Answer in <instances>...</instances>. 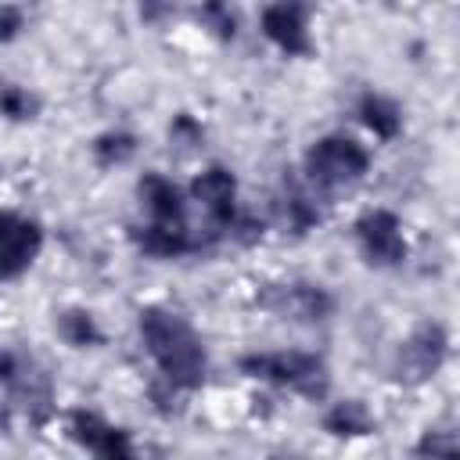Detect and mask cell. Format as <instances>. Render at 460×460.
<instances>
[{"label":"cell","instance_id":"7a4b0ae2","mask_svg":"<svg viewBox=\"0 0 460 460\" xmlns=\"http://www.w3.org/2000/svg\"><path fill=\"white\" fill-rule=\"evenodd\" d=\"M241 370H248L252 377L284 385L305 399H323L327 395V367L320 356L313 352H262V356H244Z\"/></svg>","mask_w":460,"mask_h":460},{"label":"cell","instance_id":"8fae6325","mask_svg":"<svg viewBox=\"0 0 460 460\" xmlns=\"http://www.w3.org/2000/svg\"><path fill=\"white\" fill-rule=\"evenodd\" d=\"M323 428L331 435H367V431H374V413L359 399H345V402H334L327 410Z\"/></svg>","mask_w":460,"mask_h":460},{"label":"cell","instance_id":"4fadbf2b","mask_svg":"<svg viewBox=\"0 0 460 460\" xmlns=\"http://www.w3.org/2000/svg\"><path fill=\"white\" fill-rule=\"evenodd\" d=\"M190 234L183 226H169V223H151L144 234H140V248L147 255H158V259H169V255H183L190 248Z\"/></svg>","mask_w":460,"mask_h":460},{"label":"cell","instance_id":"ba28073f","mask_svg":"<svg viewBox=\"0 0 460 460\" xmlns=\"http://www.w3.org/2000/svg\"><path fill=\"white\" fill-rule=\"evenodd\" d=\"M262 305L280 316L313 323V320H323L334 302L320 284H288V288H273V295H266Z\"/></svg>","mask_w":460,"mask_h":460},{"label":"cell","instance_id":"5bb4252c","mask_svg":"<svg viewBox=\"0 0 460 460\" xmlns=\"http://www.w3.org/2000/svg\"><path fill=\"white\" fill-rule=\"evenodd\" d=\"M58 334H61L68 345H75V349H86V345H93V341L101 338L93 316L83 313V309H68V313H61V316H58Z\"/></svg>","mask_w":460,"mask_h":460},{"label":"cell","instance_id":"3957f363","mask_svg":"<svg viewBox=\"0 0 460 460\" xmlns=\"http://www.w3.org/2000/svg\"><path fill=\"white\" fill-rule=\"evenodd\" d=\"M370 169V155L352 137H323L305 155V172L316 187H345L356 183Z\"/></svg>","mask_w":460,"mask_h":460},{"label":"cell","instance_id":"277c9868","mask_svg":"<svg viewBox=\"0 0 460 460\" xmlns=\"http://www.w3.org/2000/svg\"><path fill=\"white\" fill-rule=\"evenodd\" d=\"M446 352H449L446 327L435 323V320L417 323L413 334L406 338V345L399 349V363H395L399 381H406V385H420V381L435 377V370L442 367Z\"/></svg>","mask_w":460,"mask_h":460},{"label":"cell","instance_id":"2e32d148","mask_svg":"<svg viewBox=\"0 0 460 460\" xmlns=\"http://www.w3.org/2000/svg\"><path fill=\"white\" fill-rule=\"evenodd\" d=\"M417 456L420 460H460V442L453 431H424L417 442Z\"/></svg>","mask_w":460,"mask_h":460},{"label":"cell","instance_id":"9a60e30c","mask_svg":"<svg viewBox=\"0 0 460 460\" xmlns=\"http://www.w3.org/2000/svg\"><path fill=\"white\" fill-rule=\"evenodd\" d=\"M133 151H137V137L133 133H122V129H111V133H104V137L93 140V158L101 165H122V162L133 158Z\"/></svg>","mask_w":460,"mask_h":460},{"label":"cell","instance_id":"d6986e66","mask_svg":"<svg viewBox=\"0 0 460 460\" xmlns=\"http://www.w3.org/2000/svg\"><path fill=\"white\" fill-rule=\"evenodd\" d=\"M22 22H25L22 7H14V4H0V43L14 40L18 29H22Z\"/></svg>","mask_w":460,"mask_h":460},{"label":"cell","instance_id":"ffe728a7","mask_svg":"<svg viewBox=\"0 0 460 460\" xmlns=\"http://www.w3.org/2000/svg\"><path fill=\"white\" fill-rule=\"evenodd\" d=\"M201 18L212 22V29H216L219 36H234V25H237V22H234V11H230V7H205Z\"/></svg>","mask_w":460,"mask_h":460},{"label":"cell","instance_id":"7c38bea8","mask_svg":"<svg viewBox=\"0 0 460 460\" xmlns=\"http://www.w3.org/2000/svg\"><path fill=\"white\" fill-rule=\"evenodd\" d=\"M359 115H363V122L374 129V137H381V140H392V137L402 129V111H399V104L388 101V97H381V93H367L363 104H359Z\"/></svg>","mask_w":460,"mask_h":460},{"label":"cell","instance_id":"52a82bcc","mask_svg":"<svg viewBox=\"0 0 460 460\" xmlns=\"http://www.w3.org/2000/svg\"><path fill=\"white\" fill-rule=\"evenodd\" d=\"M262 32L284 54H309L313 50L309 25H305V7H298V4H270L262 11Z\"/></svg>","mask_w":460,"mask_h":460},{"label":"cell","instance_id":"9c48e42d","mask_svg":"<svg viewBox=\"0 0 460 460\" xmlns=\"http://www.w3.org/2000/svg\"><path fill=\"white\" fill-rule=\"evenodd\" d=\"M190 194H194V201L219 223V226H226L230 219H234V198H237V180H234V172L230 169H223V165H212V169H205L194 183H190Z\"/></svg>","mask_w":460,"mask_h":460},{"label":"cell","instance_id":"8992f818","mask_svg":"<svg viewBox=\"0 0 460 460\" xmlns=\"http://www.w3.org/2000/svg\"><path fill=\"white\" fill-rule=\"evenodd\" d=\"M43 237L40 226L25 216L0 212V277H18L36 259Z\"/></svg>","mask_w":460,"mask_h":460},{"label":"cell","instance_id":"ac0fdd59","mask_svg":"<svg viewBox=\"0 0 460 460\" xmlns=\"http://www.w3.org/2000/svg\"><path fill=\"white\" fill-rule=\"evenodd\" d=\"M169 140H172L176 147H198V144L205 140V129H201L190 115H180V119H172V126H169Z\"/></svg>","mask_w":460,"mask_h":460},{"label":"cell","instance_id":"e0dca14e","mask_svg":"<svg viewBox=\"0 0 460 460\" xmlns=\"http://www.w3.org/2000/svg\"><path fill=\"white\" fill-rule=\"evenodd\" d=\"M36 108H40V101L29 90H22V86H0V111L7 119H32Z\"/></svg>","mask_w":460,"mask_h":460},{"label":"cell","instance_id":"5b68a950","mask_svg":"<svg viewBox=\"0 0 460 460\" xmlns=\"http://www.w3.org/2000/svg\"><path fill=\"white\" fill-rule=\"evenodd\" d=\"M356 237L363 244V255L374 266H399L406 259V237L402 223L388 208H370L356 219Z\"/></svg>","mask_w":460,"mask_h":460},{"label":"cell","instance_id":"6da1fadb","mask_svg":"<svg viewBox=\"0 0 460 460\" xmlns=\"http://www.w3.org/2000/svg\"><path fill=\"white\" fill-rule=\"evenodd\" d=\"M140 338L155 356L162 381H169L180 392H190L205 381V349L183 316L151 305L140 313Z\"/></svg>","mask_w":460,"mask_h":460},{"label":"cell","instance_id":"30bf717a","mask_svg":"<svg viewBox=\"0 0 460 460\" xmlns=\"http://www.w3.org/2000/svg\"><path fill=\"white\" fill-rule=\"evenodd\" d=\"M140 201H144V208L151 212L155 223L183 226V198H180V190H176L172 180H165L158 172H147L140 180Z\"/></svg>","mask_w":460,"mask_h":460}]
</instances>
